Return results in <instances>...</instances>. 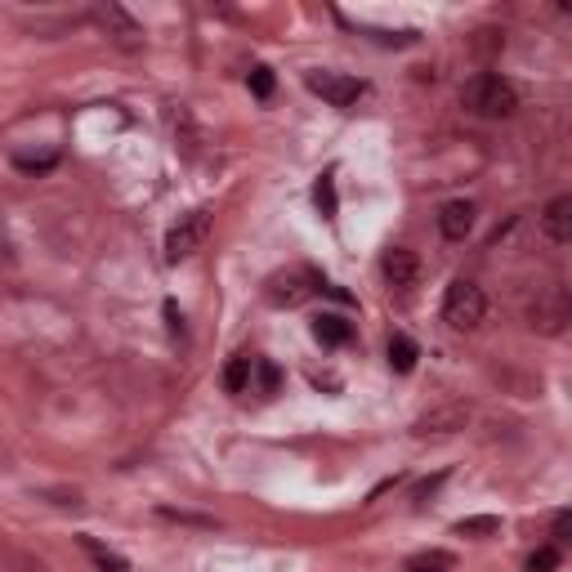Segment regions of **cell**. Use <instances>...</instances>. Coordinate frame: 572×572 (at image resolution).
I'll use <instances>...</instances> for the list:
<instances>
[{"instance_id":"6da1fadb","label":"cell","mask_w":572,"mask_h":572,"mask_svg":"<svg viewBox=\"0 0 572 572\" xmlns=\"http://www.w3.org/2000/svg\"><path fill=\"white\" fill-rule=\"evenodd\" d=\"M461 103L483 121H505L519 112V90L497 72H479L461 85Z\"/></svg>"},{"instance_id":"7a4b0ae2","label":"cell","mask_w":572,"mask_h":572,"mask_svg":"<svg viewBox=\"0 0 572 572\" xmlns=\"http://www.w3.org/2000/svg\"><path fill=\"white\" fill-rule=\"evenodd\" d=\"M483 313H488V295H483V286H474L470 278H456L447 286L443 295V322L456 331H474L483 322Z\"/></svg>"},{"instance_id":"3957f363","label":"cell","mask_w":572,"mask_h":572,"mask_svg":"<svg viewBox=\"0 0 572 572\" xmlns=\"http://www.w3.org/2000/svg\"><path fill=\"white\" fill-rule=\"evenodd\" d=\"M206 237H211V211H206V206L179 215V224L166 233V260L179 264V260H188V255H197L206 246Z\"/></svg>"},{"instance_id":"277c9868","label":"cell","mask_w":572,"mask_h":572,"mask_svg":"<svg viewBox=\"0 0 572 572\" xmlns=\"http://www.w3.org/2000/svg\"><path fill=\"white\" fill-rule=\"evenodd\" d=\"M568 318H572V304H568L564 286H546V291L532 300V309H528L532 331H541V336H559V331L568 327Z\"/></svg>"},{"instance_id":"5b68a950","label":"cell","mask_w":572,"mask_h":572,"mask_svg":"<svg viewBox=\"0 0 572 572\" xmlns=\"http://www.w3.org/2000/svg\"><path fill=\"white\" fill-rule=\"evenodd\" d=\"M304 85H309L318 99H327L331 108H354V103L367 94V85L358 81V76H345V72H327V68H318V72H309L304 76Z\"/></svg>"},{"instance_id":"8992f818","label":"cell","mask_w":572,"mask_h":572,"mask_svg":"<svg viewBox=\"0 0 572 572\" xmlns=\"http://www.w3.org/2000/svg\"><path fill=\"white\" fill-rule=\"evenodd\" d=\"M94 23H99V32L108 36L112 45H121V50H143V27L130 18V9L99 5V9H94Z\"/></svg>"},{"instance_id":"52a82bcc","label":"cell","mask_w":572,"mask_h":572,"mask_svg":"<svg viewBox=\"0 0 572 572\" xmlns=\"http://www.w3.org/2000/svg\"><path fill=\"white\" fill-rule=\"evenodd\" d=\"M313 291H318V278H313V273H304V269L273 273L269 286H264V295H269V304H278V309H295V304H304Z\"/></svg>"},{"instance_id":"ba28073f","label":"cell","mask_w":572,"mask_h":572,"mask_svg":"<svg viewBox=\"0 0 572 572\" xmlns=\"http://www.w3.org/2000/svg\"><path fill=\"white\" fill-rule=\"evenodd\" d=\"M470 425V407L465 403H443V407H429L425 416H416L412 434L416 438H443V434H456V429Z\"/></svg>"},{"instance_id":"9c48e42d","label":"cell","mask_w":572,"mask_h":572,"mask_svg":"<svg viewBox=\"0 0 572 572\" xmlns=\"http://www.w3.org/2000/svg\"><path fill=\"white\" fill-rule=\"evenodd\" d=\"M380 273L389 278V286H416L421 260H416V251H407V246H389L385 260H380Z\"/></svg>"},{"instance_id":"30bf717a","label":"cell","mask_w":572,"mask_h":572,"mask_svg":"<svg viewBox=\"0 0 572 572\" xmlns=\"http://www.w3.org/2000/svg\"><path fill=\"white\" fill-rule=\"evenodd\" d=\"M474 228V202H465V197H456V202H447L443 211H438V233L447 237V242H465Z\"/></svg>"},{"instance_id":"8fae6325","label":"cell","mask_w":572,"mask_h":572,"mask_svg":"<svg viewBox=\"0 0 572 572\" xmlns=\"http://www.w3.org/2000/svg\"><path fill=\"white\" fill-rule=\"evenodd\" d=\"M541 228L555 246H568L572 242V197H555V202L541 211Z\"/></svg>"},{"instance_id":"7c38bea8","label":"cell","mask_w":572,"mask_h":572,"mask_svg":"<svg viewBox=\"0 0 572 572\" xmlns=\"http://www.w3.org/2000/svg\"><path fill=\"white\" fill-rule=\"evenodd\" d=\"M313 340L327 349H340L354 340V322H345L340 313H318V318H313Z\"/></svg>"},{"instance_id":"4fadbf2b","label":"cell","mask_w":572,"mask_h":572,"mask_svg":"<svg viewBox=\"0 0 572 572\" xmlns=\"http://www.w3.org/2000/svg\"><path fill=\"white\" fill-rule=\"evenodd\" d=\"M170 126H175V148H184L188 157H193V152L206 143L202 126H197V121H193V112H188L184 103H175V108H170Z\"/></svg>"},{"instance_id":"5bb4252c","label":"cell","mask_w":572,"mask_h":572,"mask_svg":"<svg viewBox=\"0 0 572 572\" xmlns=\"http://www.w3.org/2000/svg\"><path fill=\"white\" fill-rule=\"evenodd\" d=\"M416 358H421V345H416L412 336H403V331H398V336H389V367L407 376V371L416 367Z\"/></svg>"},{"instance_id":"9a60e30c","label":"cell","mask_w":572,"mask_h":572,"mask_svg":"<svg viewBox=\"0 0 572 572\" xmlns=\"http://www.w3.org/2000/svg\"><path fill=\"white\" fill-rule=\"evenodd\" d=\"M251 367H255L251 354L228 358V367H224V389L228 394H246V389H251Z\"/></svg>"},{"instance_id":"2e32d148","label":"cell","mask_w":572,"mask_h":572,"mask_svg":"<svg viewBox=\"0 0 572 572\" xmlns=\"http://www.w3.org/2000/svg\"><path fill=\"white\" fill-rule=\"evenodd\" d=\"M81 550H85V555L94 559V568H99V572H130V564H126V559H121L117 550H108V546H103V541H94V537H81Z\"/></svg>"},{"instance_id":"e0dca14e","label":"cell","mask_w":572,"mask_h":572,"mask_svg":"<svg viewBox=\"0 0 572 572\" xmlns=\"http://www.w3.org/2000/svg\"><path fill=\"white\" fill-rule=\"evenodd\" d=\"M59 166V152H14V170H23V175H45V170Z\"/></svg>"},{"instance_id":"ac0fdd59","label":"cell","mask_w":572,"mask_h":572,"mask_svg":"<svg viewBox=\"0 0 572 572\" xmlns=\"http://www.w3.org/2000/svg\"><path fill=\"white\" fill-rule=\"evenodd\" d=\"M313 202H318V211L327 215V219H336V211H340V202H336V179L322 175L318 184H313Z\"/></svg>"},{"instance_id":"d6986e66","label":"cell","mask_w":572,"mask_h":572,"mask_svg":"<svg viewBox=\"0 0 572 572\" xmlns=\"http://www.w3.org/2000/svg\"><path fill=\"white\" fill-rule=\"evenodd\" d=\"M497 528H501L497 514H474V519L456 523V532H461V537H488V532H497Z\"/></svg>"},{"instance_id":"ffe728a7","label":"cell","mask_w":572,"mask_h":572,"mask_svg":"<svg viewBox=\"0 0 572 572\" xmlns=\"http://www.w3.org/2000/svg\"><path fill=\"white\" fill-rule=\"evenodd\" d=\"M251 376L260 380V394H278V385H282V371L273 367L269 358H255V367H251Z\"/></svg>"},{"instance_id":"44dd1931","label":"cell","mask_w":572,"mask_h":572,"mask_svg":"<svg viewBox=\"0 0 572 572\" xmlns=\"http://www.w3.org/2000/svg\"><path fill=\"white\" fill-rule=\"evenodd\" d=\"M246 85H251L255 99H269L273 94V68H264V63H255L251 76H246Z\"/></svg>"},{"instance_id":"7402d4cb","label":"cell","mask_w":572,"mask_h":572,"mask_svg":"<svg viewBox=\"0 0 572 572\" xmlns=\"http://www.w3.org/2000/svg\"><path fill=\"white\" fill-rule=\"evenodd\" d=\"M559 568V550L555 546H541L528 555V572H555Z\"/></svg>"},{"instance_id":"603a6c76","label":"cell","mask_w":572,"mask_h":572,"mask_svg":"<svg viewBox=\"0 0 572 572\" xmlns=\"http://www.w3.org/2000/svg\"><path fill=\"white\" fill-rule=\"evenodd\" d=\"M447 568H452L447 555H416L412 564H407V572H447Z\"/></svg>"},{"instance_id":"cb8c5ba5","label":"cell","mask_w":572,"mask_h":572,"mask_svg":"<svg viewBox=\"0 0 572 572\" xmlns=\"http://www.w3.org/2000/svg\"><path fill=\"white\" fill-rule=\"evenodd\" d=\"M161 519H175V523H197V528H211V519H202V514H188V510H170V505H161Z\"/></svg>"},{"instance_id":"d4e9b609","label":"cell","mask_w":572,"mask_h":572,"mask_svg":"<svg viewBox=\"0 0 572 572\" xmlns=\"http://www.w3.org/2000/svg\"><path fill=\"white\" fill-rule=\"evenodd\" d=\"M166 327H170V336H184V313L175 309V300H166Z\"/></svg>"},{"instance_id":"484cf974","label":"cell","mask_w":572,"mask_h":572,"mask_svg":"<svg viewBox=\"0 0 572 572\" xmlns=\"http://www.w3.org/2000/svg\"><path fill=\"white\" fill-rule=\"evenodd\" d=\"M568 537H572V514L559 510L555 514V541H568Z\"/></svg>"}]
</instances>
